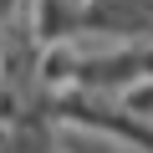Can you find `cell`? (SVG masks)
I'll list each match as a JSON object with an SVG mask.
<instances>
[{"mask_svg": "<svg viewBox=\"0 0 153 153\" xmlns=\"http://www.w3.org/2000/svg\"><path fill=\"white\" fill-rule=\"evenodd\" d=\"M112 107H117V112H128L133 123H148V128H153V76H138L128 92H117V97H112Z\"/></svg>", "mask_w": 153, "mask_h": 153, "instance_id": "6da1fadb", "label": "cell"}, {"mask_svg": "<svg viewBox=\"0 0 153 153\" xmlns=\"http://www.w3.org/2000/svg\"><path fill=\"white\" fill-rule=\"evenodd\" d=\"M138 66H143V76H153V41L138 46Z\"/></svg>", "mask_w": 153, "mask_h": 153, "instance_id": "7a4b0ae2", "label": "cell"}]
</instances>
